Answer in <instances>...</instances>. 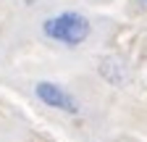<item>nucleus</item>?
Masks as SVG:
<instances>
[{"label": "nucleus", "instance_id": "obj_2", "mask_svg": "<svg viewBox=\"0 0 147 142\" xmlns=\"http://www.w3.org/2000/svg\"><path fill=\"white\" fill-rule=\"evenodd\" d=\"M34 97L42 105H47V108L63 111V113H79V100L66 87L55 84V82H37L34 84Z\"/></svg>", "mask_w": 147, "mask_h": 142}, {"label": "nucleus", "instance_id": "obj_1", "mask_svg": "<svg viewBox=\"0 0 147 142\" xmlns=\"http://www.w3.org/2000/svg\"><path fill=\"white\" fill-rule=\"evenodd\" d=\"M42 34L63 47H79L89 40L92 24L79 11H61L42 21Z\"/></svg>", "mask_w": 147, "mask_h": 142}, {"label": "nucleus", "instance_id": "obj_4", "mask_svg": "<svg viewBox=\"0 0 147 142\" xmlns=\"http://www.w3.org/2000/svg\"><path fill=\"white\" fill-rule=\"evenodd\" d=\"M139 3H142V5H147V0H139Z\"/></svg>", "mask_w": 147, "mask_h": 142}, {"label": "nucleus", "instance_id": "obj_3", "mask_svg": "<svg viewBox=\"0 0 147 142\" xmlns=\"http://www.w3.org/2000/svg\"><path fill=\"white\" fill-rule=\"evenodd\" d=\"M97 68H100V76H102L108 84H113V87H123L126 79H129V66H126V61L118 58V55L102 58Z\"/></svg>", "mask_w": 147, "mask_h": 142}]
</instances>
